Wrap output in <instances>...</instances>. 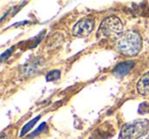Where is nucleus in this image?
<instances>
[{
  "instance_id": "obj_11",
  "label": "nucleus",
  "mask_w": 149,
  "mask_h": 139,
  "mask_svg": "<svg viewBox=\"0 0 149 139\" xmlns=\"http://www.w3.org/2000/svg\"><path fill=\"white\" fill-rule=\"evenodd\" d=\"M44 127H46V124H45V123H43V124H42L41 126L39 127V129H38V130H36V131H35V132H34V133H32L31 137H34V136H35L36 134H38V133H40V132H41V131H42V130H43V129H44Z\"/></svg>"
},
{
  "instance_id": "obj_1",
  "label": "nucleus",
  "mask_w": 149,
  "mask_h": 139,
  "mask_svg": "<svg viewBox=\"0 0 149 139\" xmlns=\"http://www.w3.org/2000/svg\"><path fill=\"white\" fill-rule=\"evenodd\" d=\"M142 47V39L138 32L129 30L116 41V48L122 54L126 56H135L139 53Z\"/></svg>"
},
{
  "instance_id": "obj_5",
  "label": "nucleus",
  "mask_w": 149,
  "mask_h": 139,
  "mask_svg": "<svg viewBox=\"0 0 149 139\" xmlns=\"http://www.w3.org/2000/svg\"><path fill=\"white\" fill-rule=\"evenodd\" d=\"M134 66H135L134 61L120 62V64L114 66V68L112 70V74H113L116 78H122V77H124V76H126L127 74L134 68Z\"/></svg>"
},
{
  "instance_id": "obj_3",
  "label": "nucleus",
  "mask_w": 149,
  "mask_h": 139,
  "mask_svg": "<svg viewBox=\"0 0 149 139\" xmlns=\"http://www.w3.org/2000/svg\"><path fill=\"white\" fill-rule=\"evenodd\" d=\"M149 126V120L140 119L135 120L131 123L124 125L120 130V138L122 139H136L141 137L144 132H146Z\"/></svg>"
},
{
  "instance_id": "obj_8",
  "label": "nucleus",
  "mask_w": 149,
  "mask_h": 139,
  "mask_svg": "<svg viewBox=\"0 0 149 139\" xmlns=\"http://www.w3.org/2000/svg\"><path fill=\"white\" fill-rule=\"evenodd\" d=\"M17 134V129L15 127H10L2 131L1 133V139H15Z\"/></svg>"
},
{
  "instance_id": "obj_12",
  "label": "nucleus",
  "mask_w": 149,
  "mask_h": 139,
  "mask_svg": "<svg viewBox=\"0 0 149 139\" xmlns=\"http://www.w3.org/2000/svg\"><path fill=\"white\" fill-rule=\"evenodd\" d=\"M13 47H11L9 50H7L6 52H4V53L2 54V57H1V58H2V60H4V58H5V56H6V55H10V53L13 52Z\"/></svg>"
},
{
  "instance_id": "obj_7",
  "label": "nucleus",
  "mask_w": 149,
  "mask_h": 139,
  "mask_svg": "<svg viewBox=\"0 0 149 139\" xmlns=\"http://www.w3.org/2000/svg\"><path fill=\"white\" fill-rule=\"evenodd\" d=\"M39 62L40 61H31V62H28L26 66H24L23 70H22V74L26 77H29V76H32L34 74L37 73V70L39 68Z\"/></svg>"
},
{
  "instance_id": "obj_4",
  "label": "nucleus",
  "mask_w": 149,
  "mask_h": 139,
  "mask_svg": "<svg viewBox=\"0 0 149 139\" xmlns=\"http://www.w3.org/2000/svg\"><path fill=\"white\" fill-rule=\"evenodd\" d=\"M94 20L91 17H84L74 24L72 29V34L74 37L86 38L92 33L94 29Z\"/></svg>"
},
{
  "instance_id": "obj_9",
  "label": "nucleus",
  "mask_w": 149,
  "mask_h": 139,
  "mask_svg": "<svg viewBox=\"0 0 149 139\" xmlns=\"http://www.w3.org/2000/svg\"><path fill=\"white\" fill-rule=\"evenodd\" d=\"M39 119H40V116H37V117H36V118H34L32 121H30V122L28 123L27 125H25V126H24V128L22 129V132H21V137H23L24 135L26 134V133H28V132H29V131L31 130V129L33 128L34 126H35V124H36V123H37V121L39 120Z\"/></svg>"
},
{
  "instance_id": "obj_2",
  "label": "nucleus",
  "mask_w": 149,
  "mask_h": 139,
  "mask_svg": "<svg viewBox=\"0 0 149 139\" xmlns=\"http://www.w3.org/2000/svg\"><path fill=\"white\" fill-rule=\"evenodd\" d=\"M124 33V24L116 15H110L102 21L97 33V37L108 39H118Z\"/></svg>"
},
{
  "instance_id": "obj_10",
  "label": "nucleus",
  "mask_w": 149,
  "mask_h": 139,
  "mask_svg": "<svg viewBox=\"0 0 149 139\" xmlns=\"http://www.w3.org/2000/svg\"><path fill=\"white\" fill-rule=\"evenodd\" d=\"M60 77V71L59 70H52L46 76V80L47 81H55V80H58Z\"/></svg>"
},
{
  "instance_id": "obj_6",
  "label": "nucleus",
  "mask_w": 149,
  "mask_h": 139,
  "mask_svg": "<svg viewBox=\"0 0 149 139\" xmlns=\"http://www.w3.org/2000/svg\"><path fill=\"white\" fill-rule=\"evenodd\" d=\"M137 91L143 96L149 95V72L145 73L137 83Z\"/></svg>"
},
{
  "instance_id": "obj_13",
  "label": "nucleus",
  "mask_w": 149,
  "mask_h": 139,
  "mask_svg": "<svg viewBox=\"0 0 149 139\" xmlns=\"http://www.w3.org/2000/svg\"><path fill=\"white\" fill-rule=\"evenodd\" d=\"M139 139H149V129L142 135V136L139 137Z\"/></svg>"
}]
</instances>
